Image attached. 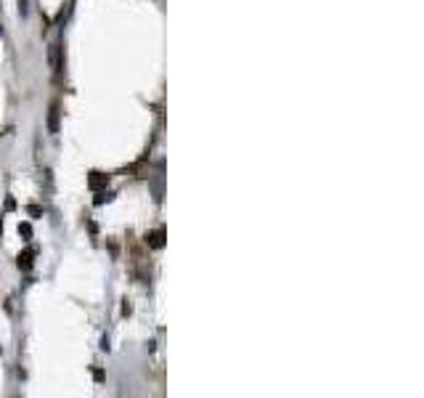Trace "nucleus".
Returning a JSON list of instances; mask_svg holds the SVG:
<instances>
[{"label": "nucleus", "mask_w": 424, "mask_h": 398, "mask_svg": "<svg viewBox=\"0 0 424 398\" xmlns=\"http://www.w3.org/2000/svg\"><path fill=\"white\" fill-rule=\"evenodd\" d=\"M19 266H21V268H30V266H32V252L19 255Z\"/></svg>", "instance_id": "1"}, {"label": "nucleus", "mask_w": 424, "mask_h": 398, "mask_svg": "<svg viewBox=\"0 0 424 398\" xmlns=\"http://www.w3.org/2000/svg\"><path fill=\"white\" fill-rule=\"evenodd\" d=\"M101 183H106V178H101L99 173H93V178H90V186L96 189V186H101Z\"/></svg>", "instance_id": "2"}, {"label": "nucleus", "mask_w": 424, "mask_h": 398, "mask_svg": "<svg viewBox=\"0 0 424 398\" xmlns=\"http://www.w3.org/2000/svg\"><path fill=\"white\" fill-rule=\"evenodd\" d=\"M152 244H154V247H162V231H159V234H154Z\"/></svg>", "instance_id": "3"}, {"label": "nucleus", "mask_w": 424, "mask_h": 398, "mask_svg": "<svg viewBox=\"0 0 424 398\" xmlns=\"http://www.w3.org/2000/svg\"><path fill=\"white\" fill-rule=\"evenodd\" d=\"M51 130L56 133V106L51 109Z\"/></svg>", "instance_id": "4"}]
</instances>
